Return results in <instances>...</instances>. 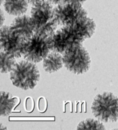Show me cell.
<instances>
[{
	"label": "cell",
	"mask_w": 118,
	"mask_h": 130,
	"mask_svg": "<svg viewBox=\"0 0 118 130\" xmlns=\"http://www.w3.org/2000/svg\"><path fill=\"white\" fill-rule=\"evenodd\" d=\"M3 5L8 14L17 17L27 12L29 3L27 0H4Z\"/></svg>",
	"instance_id": "7c38bea8"
},
{
	"label": "cell",
	"mask_w": 118,
	"mask_h": 130,
	"mask_svg": "<svg viewBox=\"0 0 118 130\" xmlns=\"http://www.w3.org/2000/svg\"><path fill=\"white\" fill-rule=\"evenodd\" d=\"M91 109L94 117L102 123L117 122L118 97L108 92L98 94L93 99Z\"/></svg>",
	"instance_id": "3957f363"
},
{
	"label": "cell",
	"mask_w": 118,
	"mask_h": 130,
	"mask_svg": "<svg viewBox=\"0 0 118 130\" xmlns=\"http://www.w3.org/2000/svg\"><path fill=\"white\" fill-rule=\"evenodd\" d=\"M1 55V73L7 74L10 73L16 64V58L0 51Z\"/></svg>",
	"instance_id": "9a60e30c"
},
{
	"label": "cell",
	"mask_w": 118,
	"mask_h": 130,
	"mask_svg": "<svg viewBox=\"0 0 118 130\" xmlns=\"http://www.w3.org/2000/svg\"><path fill=\"white\" fill-rule=\"evenodd\" d=\"M71 27L76 35L82 43L91 38L95 34L96 29L95 21L88 16L77 21Z\"/></svg>",
	"instance_id": "30bf717a"
},
{
	"label": "cell",
	"mask_w": 118,
	"mask_h": 130,
	"mask_svg": "<svg viewBox=\"0 0 118 130\" xmlns=\"http://www.w3.org/2000/svg\"><path fill=\"white\" fill-rule=\"evenodd\" d=\"M51 51L63 54L78 44H82L76 35L71 26H62L50 36Z\"/></svg>",
	"instance_id": "52a82bcc"
},
{
	"label": "cell",
	"mask_w": 118,
	"mask_h": 130,
	"mask_svg": "<svg viewBox=\"0 0 118 130\" xmlns=\"http://www.w3.org/2000/svg\"><path fill=\"white\" fill-rule=\"evenodd\" d=\"M85 1H86V0H63L62 3L61 4L68 3V4H77V5H82Z\"/></svg>",
	"instance_id": "2e32d148"
},
{
	"label": "cell",
	"mask_w": 118,
	"mask_h": 130,
	"mask_svg": "<svg viewBox=\"0 0 118 130\" xmlns=\"http://www.w3.org/2000/svg\"><path fill=\"white\" fill-rule=\"evenodd\" d=\"M1 125V126H0V129H1V130H3V129H8V128H7V127H6V126H5V125H4V124H3V123H1V124H0Z\"/></svg>",
	"instance_id": "ffe728a7"
},
{
	"label": "cell",
	"mask_w": 118,
	"mask_h": 130,
	"mask_svg": "<svg viewBox=\"0 0 118 130\" xmlns=\"http://www.w3.org/2000/svg\"><path fill=\"white\" fill-rule=\"evenodd\" d=\"M50 51V36L35 33L31 38L23 40L21 55L24 59L38 63L45 59Z\"/></svg>",
	"instance_id": "277c9868"
},
{
	"label": "cell",
	"mask_w": 118,
	"mask_h": 130,
	"mask_svg": "<svg viewBox=\"0 0 118 130\" xmlns=\"http://www.w3.org/2000/svg\"><path fill=\"white\" fill-rule=\"evenodd\" d=\"M4 1V0H1V5H3V4Z\"/></svg>",
	"instance_id": "44dd1931"
},
{
	"label": "cell",
	"mask_w": 118,
	"mask_h": 130,
	"mask_svg": "<svg viewBox=\"0 0 118 130\" xmlns=\"http://www.w3.org/2000/svg\"><path fill=\"white\" fill-rule=\"evenodd\" d=\"M10 28L13 33L23 40L31 38L35 33L31 16L25 14L14 18Z\"/></svg>",
	"instance_id": "9c48e42d"
},
{
	"label": "cell",
	"mask_w": 118,
	"mask_h": 130,
	"mask_svg": "<svg viewBox=\"0 0 118 130\" xmlns=\"http://www.w3.org/2000/svg\"><path fill=\"white\" fill-rule=\"evenodd\" d=\"M23 39L13 33L10 25H4L0 29V51L19 59L22 57Z\"/></svg>",
	"instance_id": "ba28073f"
},
{
	"label": "cell",
	"mask_w": 118,
	"mask_h": 130,
	"mask_svg": "<svg viewBox=\"0 0 118 130\" xmlns=\"http://www.w3.org/2000/svg\"><path fill=\"white\" fill-rule=\"evenodd\" d=\"M19 99L8 92H1V117H6L12 113Z\"/></svg>",
	"instance_id": "4fadbf2b"
},
{
	"label": "cell",
	"mask_w": 118,
	"mask_h": 130,
	"mask_svg": "<svg viewBox=\"0 0 118 130\" xmlns=\"http://www.w3.org/2000/svg\"><path fill=\"white\" fill-rule=\"evenodd\" d=\"M27 1H28V3H29V4H31V5H33L37 3H40V2L45 1V0H27Z\"/></svg>",
	"instance_id": "d6986e66"
},
{
	"label": "cell",
	"mask_w": 118,
	"mask_h": 130,
	"mask_svg": "<svg viewBox=\"0 0 118 130\" xmlns=\"http://www.w3.org/2000/svg\"><path fill=\"white\" fill-rule=\"evenodd\" d=\"M63 64L70 72L74 74L86 73L91 67V58L82 44L71 47L63 54Z\"/></svg>",
	"instance_id": "5b68a950"
},
{
	"label": "cell",
	"mask_w": 118,
	"mask_h": 130,
	"mask_svg": "<svg viewBox=\"0 0 118 130\" xmlns=\"http://www.w3.org/2000/svg\"><path fill=\"white\" fill-rule=\"evenodd\" d=\"M5 14L4 13V12L3 10H1V27L4 25V23L5 22Z\"/></svg>",
	"instance_id": "ac0fdd59"
},
{
	"label": "cell",
	"mask_w": 118,
	"mask_h": 130,
	"mask_svg": "<svg viewBox=\"0 0 118 130\" xmlns=\"http://www.w3.org/2000/svg\"><path fill=\"white\" fill-rule=\"evenodd\" d=\"M36 64L25 59L17 62L9 73V78L13 85L24 90L34 89L40 78V71Z\"/></svg>",
	"instance_id": "7a4b0ae2"
},
{
	"label": "cell",
	"mask_w": 118,
	"mask_h": 130,
	"mask_svg": "<svg viewBox=\"0 0 118 130\" xmlns=\"http://www.w3.org/2000/svg\"><path fill=\"white\" fill-rule=\"evenodd\" d=\"M106 126L103 123L98 119L87 118L83 120L77 124V130H104Z\"/></svg>",
	"instance_id": "5bb4252c"
},
{
	"label": "cell",
	"mask_w": 118,
	"mask_h": 130,
	"mask_svg": "<svg viewBox=\"0 0 118 130\" xmlns=\"http://www.w3.org/2000/svg\"><path fill=\"white\" fill-rule=\"evenodd\" d=\"M63 54L58 52L50 51L43 60V69L47 73H54L62 68Z\"/></svg>",
	"instance_id": "8fae6325"
},
{
	"label": "cell",
	"mask_w": 118,
	"mask_h": 130,
	"mask_svg": "<svg viewBox=\"0 0 118 130\" xmlns=\"http://www.w3.org/2000/svg\"><path fill=\"white\" fill-rule=\"evenodd\" d=\"M54 8L47 0L32 5L30 16L35 33L50 36L57 29L58 25L54 17Z\"/></svg>",
	"instance_id": "6da1fadb"
},
{
	"label": "cell",
	"mask_w": 118,
	"mask_h": 130,
	"mask_svg": "<svg viewBox=\"0 0 118 130\" xmlns=\"http://www.w3.org/2000/svg\"><path fill=\"white\" fill-rule=\"evenodd\" d=\"M54 13L58 26H71L88 16V12L81 5L60 4L54 8Z\"/></svg>",
	"instance_id": "8992f818"
},
{
	"label": "cell",
	"mask_w": 118,
	"mask_h": 130,
	"mask_svg": "<svg viewBox=\"0 0 118 130\" xmlns=\"http://www.w3.org/2000/svg\"><path fill=\"white\" fill-rule=\"evenodd\" d=\"M49 2H50V3L52 4V5H58V4L62 3V2L63 0H47Z\"/></svg>",
	"instance_id": "e0dca14e"
}]
</instances>
